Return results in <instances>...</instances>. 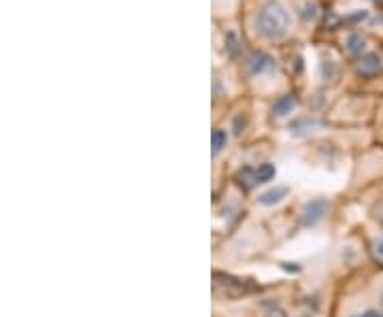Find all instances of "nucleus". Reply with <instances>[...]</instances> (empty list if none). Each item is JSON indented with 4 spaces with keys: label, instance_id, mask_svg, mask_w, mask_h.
<instances>
[{
    "label": "nucleus",
    "instance_id": "nucleus-5",
    "mask_svg": "<svg viewBox=\"0 0 383 317\" xmlns=\"http://www.w3.org/2000/svg\"><path fill=\"white\" fill-rule=\"evenodd\" d=\"M349 49H351L353 53L362 51V49H364V39H362V37H358V34L349 37Z\"/></svg>",
    "mask_w": 383,
    "mask_h": 317
},
{
    "label": "nucleus",
    "instance_id": "nucleus-4",
    "mask_svg": "<svg viewBox=\"0 0 383 317\" xmlns=\"http://www.w3.org/2000/svg\"><path fill=\"white\" fill-rule=\"evenodd\" d=\"M247 66H249L254 72H258V70H264V66H271V58H268L266 53H254V56L249 58Z\"/></svg>",
    "mask_w": 383,
    "mask_h": 317
},
{
    "label": "nucleus",
    "instance_id": "nucleus-1",
    "mask_svg": "<svg viewBox=\"0 0 383 317\" xmlns=\"http://www.w3.org/2000/svg\"><path fill=\"white\" fill-rule=\"evenodd\" d=\"M256 28L266 39H281L290 28V15L279 3L268 0V3L262 5L256 18Z\"/></svg>",
    "mask_w": 383,
    "mask_h": 317
},
{
    "label": "nucleus",
    "instance_id": "nucleus-3",
    "mask_svg": "<svg viewBox=\"0 0 383 317\" xmlns=\"http://www.w3.org/2000/svg\"><path fill=\"white\" fill-rule=\"evenodd\" d=\"M358 72L364 77H375L383 70V56L379 51H368L358 60Z\"/></svg>",
    "mask_w": 383,
    "mask_h": 317
},
{
    "label": "nucleus",
    "instance_id": "nucleus-2",
    "mask_svg": "<svg viewBox=\"0 0 383 317\" xmlns=\"http://www.w3.org/2000/svg\"><path fill=\"white\" fill-rule=\"evenodd\" d=\"M345 317H383V311L372 300L366 283L362 285V300H356L353 304H349Z\"/></svg>",
    "mask_w": 383,
    "mask_h": 317
}]
</instances>
